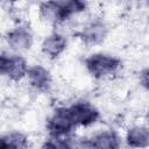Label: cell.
<instances>
[{
    "mask_svg": "<svg viewBox=\"0 0 149 149\" xmlns=\"http://www.w3.org/2000/svg\"><path fill=\"white\" fill-rule=\"evenodd\" d=\"M119 64H120L119 59L112 56L101 55V54L92 55L86 59V66L88 71L95 77L105 76L113 72L119 66Z\"/></svg>",
    "mask_w": 149,
    "mask_h": 149,
    "instance_id": "cell-1",
    "label": "cell"
},
{
    "mask_svg": "<svg viewBox=\"0 0 149 149\" xmlns=\"http://www.w3.org/2000/svg\"><path fill=\"white\" fill-rule=\"evenodd\" d=\"M0 69L2 74H7L12 79H20L27 72V64L23 58L19 56H1Z\"/></svg>",
    "mask_w": 149,
    "mask_h": 149,
    "instance_id": "cell-2",
    "label": "cell"
},
{
    "mask_svg": "<svg viewBox=\"0 0 149 149\" xmlns=\"http://www.w3.org/2000/svg\"><path fill=\"white\" fill-rule=\"evenodd\" d=\"M74 125L87 126L94 122L98 118V112L87 102H79L69 108Z\"/></svg>",
    "mask_w": 149,
    "mask_h": 149,
    "instance_id": "cell-3",
    "label": "cell"
},
{
    "mask_svg": "<svg viewBox=\"0 0 149 149\" xmlns=\"http://www.w3.org/2000/svg\"><path fill=\"white\" fill-rule=\"evenodd\" d=\"M73 126H74V122L69 108L58 109L49 121V129L55 135L65 134Z\"/></svg>",
    "mask_w": 149,
    "mask_h": 149,
    "instance_id": "cell-4",
    "label": "cell"
},
{
    "mask_svg": "<svg viewBox=\"0 0 149 149\" xmlns=\"http://www.w3.org/2000/svg\"><path fill=\"white\" fill-rule=\"evenodd\" d=\"M88 146L93 149H119L120 139L114 132H102L93 136Z\"/></svg>",
    "mask_w": 149,
    "mask_h": 149,
    "instance_id": "cell-5",
    "label": "cell"
},
{
    "mask_svg": "<svg viewBox=\"0 0 149 149\" xmlns=\"http://www.w3.org/2000/svg\"><path fill=\"white\" fill-rule=\"evenodd\" d=\"M52 7L50 9L54 10V14L59 20H64L73 13L80 12L85 8V3L80 1H68V2H49Z\"/></svg>",
    "mask_w": 149,
    "mask_h": 149,
    "instance_id": "cell-6",
    "label": "cell"
},
{
    "mask_svg": "<svg viewBox=\"0 0 149 149\" xmlns=\"http://www.w3.org/2000/svg\"><path fill=\"white\" fill-rule=\"evenodd\" d=\"M8 43L15 49H27L31 44V35L24 28H16L9 33Z\"/></svg>",
    "mask_w": 149,
    "mask_h": 149,
    "instance_id": "cell-7",
    "label": "cell"
},
{
    "mask_svg": "<svg viewBox=\"0 0 149 149\" xmlns=\"http://www.w3.org/2000/svg\"><path fill=\"white\" fill-rule=\"evenodd\" d=\"M28 77L30 84L38 90H44L49 86L50 76L49 72L42 66H34L28 71Z\"/></svg>",
    "mask_w": 149,
    "mask_h": 149,
    "instance_id": "cell-8",
    "label": "cell"
},
{
    "mask_svg": "<svg viewBox=\"0 0 149 149\" xmlns=\"http://www.w3.org/2000/svg\"><path fill=\"white\" fill-rule=\"evenodd\" d=\"M65 44H66L65 38L61 35L55 34V35H51V36H49L44 40V42L42 44V49L49 56L55 57L64 50Z\"/></svg>",
    "mask_w": 149,
    "mask_h": 149,
    "instance_id": "cell-9",
    "label": "cell"
},
{
    "mask_svg": "<svg viewBox=\"0 0 149 149\" xmlns=\"http://www.w3.org/2000/svg\"><path fill=\"white\" fill-rule=\"evenodd\" d=\"M128 144L134 148H143L149 144V132L143 127H134L127 134Z\"/></svg>",
    "mask_w": 149,
    "mask_h": 149,
    "instance_id": "cell-10",
    "label": "cell"
},
{
    "mask_svg": "<svg viewBox=\"0 0 149 149\" xmlns=\"http://www.w3.org/2000/svg\"><path fill=\"white\" fill-rule=\"evenodd\" d=\"M27 140L22 134L13 133L3 136L1 140V149H24Z\"/></svg>",
    "mask_w": 149,
    "mask_h": 149,
    "instance_id": "cell-11",
    "label": "cell"
},
{
    "mask_svg": "<svg viewBox=\"0 0 149 149\" xmlns=\"http://www.w3.org/2000/svg\"><path fill=\"white\" fill-rule=\"evenodd\" d=\"M104 36V27L100 24H92L84 31V38L88 42H98Z\"/></svg>",
    "mask_w": 149,
    "mask_h": 149,
    "instance_id": "cell-12",
    "label": "cell"
},
{
    "mask_svg": "<svg viewBox=\"0 0 149 149\" xmlns=\"http://www.w3.org/2000/svg\"><path fill=\"white\" fill-rule=\"evenodd\" d=\"M141 83H142V85H143L146 88L149 90V69L146 70V71L142 73V76H141Z\"/></svg>",
    "mask_w": 149,
    "mask_h": 149,
    "instance_id": "cell-13",
    "label": "cell"
}]
</instances>
